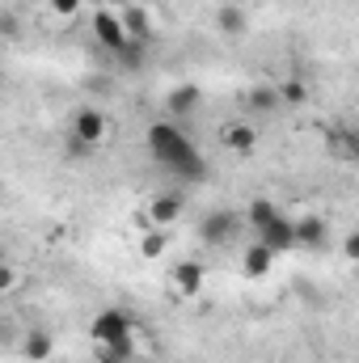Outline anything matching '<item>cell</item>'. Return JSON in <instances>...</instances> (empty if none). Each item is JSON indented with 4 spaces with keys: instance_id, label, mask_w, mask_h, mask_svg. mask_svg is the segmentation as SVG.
<instances>
[{
    "instance_id": "obj_1",
    "label": "cell",
    "mask_w": 359,
    "mask_h": 363,
    "mask_svg": "<svg viewBox=\"0 0 359 363\" xmlns=\"http://www.w3.org/2000/svg\"><path fill=\"white\" fill-rule=\"evenodd\" d=\"M148 152H153V161H157L170 178L194 182V178H203V174H207L203 152L194 148V140L182 131L174 118H161V123H153V127H148Z\"/></svg>"
},
{
    "instance_id": "obj_2",
    "label": "cell",
    "mask_w": 359,
    "mask_h": 363,
    "mask_svg": "<svg viewBox=\"0 0 359 363\" xmlns=\"http://www.w3.org/2000/svg\"><path fill=\"white\" fill-rule=\"evenodd\" d=\"M136 330V317L127 308H101L97 317L89 321V338L97 347H114V342H127Z\"/></svg>"
},
{
    "instance_id": "obj_3",
    "label": "cell",
    "mask_w": 359,
    "mask_h": 363,
    "mask_svg": "<svg viewBox=\"0 0 359 363\" xmlns=\"http://www.w3.org/2000/svg\"><path fill=\"white\" fill-rule=\"evenodd\" d=\"M237 224H241V216H237V211L216 207V211H207V216H203L199 237H203V245H228V241L237 237Z\"/></svg>"
},
{
    "instance_id": "obj_4",
    "label": "cell",
    "mask_w": 359,
    "mask_h": 363,
    "mask_svg": "<svg viewBox=\"0 0 359 363\" xmlns=\"http://www.w3.org/2000/svg\"><path fill=\"white\" fill-rule=\"evenodd\" d=\"M72 140H81L85 148H97L106 140V114L97 106H81L72 114Z\"/></svg>"
},
{
    "instance_id": "obj_5",
    "label": "cell",
    "mask_w": 359,
    "mask_h": 363,
    "mask_svg": "<svg viewBox=\"0 0 359 363\" xmlns=\"http://www.w3.org/2000/svg\"><path fill=\"white\" fill-rule=\"evenodd\" d=\"M93 34H97V43L114 55L123 43H127V26H123V13H110V9H97L93 13Z\"/></svg>"
},
{
    "instance_id": "obj_6",
    "label": "cell",
    "mask_w": 359,
    "mask_h": 363,
    "mask_svg": "<svg viewBox=\"0 0 359 363\" xmlns=\"http://www.w3.org/2000/svg\"><path fill=\"white\" fill-rule=\"evenodd\" d=\"M258 241H263L267 250H275V254H287V250H296V224L279 211L267 228H258Z\"/></svg>"
},
{
    "instance_id": "obj_7",
    "label": "cell",
    "mask_w": 359,
    "mask_h": 363,
    "mask_svg": "<svg viewBox=\"0 0 359 363\" xmlns=\"http://www.w3.org/2000/svg\"><path fill=\"white\" fill-rule=\"evenodd\" d=\"M170 283L178 287L182 296H199V291H203V283H207V267H203L199 258H186V262H178V267H174Z\"/></svg>"
},
{
    "instance_id": "obj_8",
    "label": "cell",
    "mask_w": 359,
    "mask_h": 363,
    "mask_svg": "<svg viewBox=\"0 0 359 363\" xmlns=\"http://www.w3.org/2000/svg\"><path fill=\"white\" fill-rule=\"evenodd\" d=\"M203 106V89L199 85H174L170 97H165V114L170 118H186V114H194Z\"/></svg>"
},
{
    "instance_id": "obj_9",
    "label": "cell",
    "mask_w": 359,
    "mask_h": 363,
    "mask_svg": "<svg viewBox=\"0 0 359 363\" xmlns=\"http://www.w3.org/2000/svg\"><path fill=\"white\" fill-rule=\"evenodd\" d=\"M178 216H182V194H157V199L148 203V211H144V220L157 224V228H170Z\"/></svg>"
},
{
    "instance_id": "obj_10",
    "label": "cell",
    "mask_w": 359,
    "mask_h": 363,
    "mask_svg": "<svg viewBox=\"0 0 359 363\" xmlns=\"http://www.w3.org/2000/svg\"><path fill=\"white\" fill-rule=\"evenodd\" d=\"M275 258H279L275 250H267L263 241H254V245H250V250L241 254V271L250 274V279H263V274H270V267H275Z\"/></svg>"
},
{
    "instance_id": "obj_11",
    "label": "cell",
    "mask_w": 359,
    "mask_h": 363,
    "mask_svg": "<svg viewBox=\"0 0 359 363\" xmlns=\"http://www.w3.org/2000/svg\"><path fill=\"white\" fill-rule=\"evenodd\" d=\"M220 140H224V148H233V152H254L258 131H254L250 123H224V127H220Z\"/></svg>"
},
{
    "instance_id": "obj_12",
    "label": "cell",
    "mask_w": 359,
    "mask_h": 363,
    "mask_svg": "<svg viewBox=\"0 0 359 363\" xmlns=\"http://www.w3.org/2000/svg\"><path fill=\"white\" fill-rule=\"evenodd\" d=\"M296 245H300V250H321V245H326V220H321V216L296 220Z\"/></svg>"
},
{
    "instance_id": "obj_13",
    "label": "cell",
    "mask_w": 359,
    "mask_h": 363,
    "mask_svg": "<svg viewBox=\"0 0 359 363\" xmlns=\"http://www.w3.org/2000/svg\"><path fill=\"white\" fill-rule=\"evenodd\" d=\"M123 26H127V38H136V43H153V21H148V13H144L140 4L123 9Z\"/></svg>"
},
{
    "instance_id": "obj_14",
    "label": "cell",
    "mask_w": 359,
    "mask_h": 363,
    "mask_svg": "<svg viewBox=\"0 0 359 363\" xmlns=\"http://www.w3.org/2000/svg\"><path fill=\"white\" fill-rule=\"evenodd\" d=\"M245 101H250L254 114H275V110L283 106V93H279V85H254Z\"/></svg>"
},
{
    "instance_id": "obj_15",
    "label": "cell",
    "mask_w": 359,
    "mask_h": 363,
    "mask_svg": "<svg viewBox=\"0 0 359 363\" xmlns=\"http://www.w3.org/2000/svg\"><path fill=\"white\" fill-rule=\"evenodd\" d=\"M114 60H118L127 72H140V68L148 64V43H136V38H127V43L114 51Z\"/></svg>"
},
{
    "instance_id": "obj_16",
    "label": "cell",
    "mask_w": 359,
    "mask_h": 363,
    "mask_svg": "<svg viewBox=\"0 0 359 363\" xmlns=\"http://www.w3.org/2000/svg\"><path fill=\"white\" fill-rule=\"evenodd\" d=\"M216 26H220L224 34H245V9H241V4H224V9L216 13Z\"/></svg>"
},
{
    "instance_id": "obj_17",
    "label": "cell",
    "mask_w": 359,
    "mask_h": 363,
    "mask_svg": "<svg viewBox=\"0 0 359 363\" xmlns=\"http://www.w3.org/2000/svg\"><path fill=\"white\" fill-rule=\"evenodd\" d=\"M275 216H279V207H275L270 199H254V203L245 207V220H250V228H254V233H258V228H267Z\"/></svg>"
},
{
    "instance_id": "obj_18",
    "label": "cell",
    "mask_w": 359,
    "mask_h": 363,
    "mask_svg": "<svg viewBox=\"0 0 359 363\" xmlns=\"http://www.w3.org/2000/svg\"><path fill=\"white\" fill-rule=\"evenodd\" d=\"M51 334H43V330H34L30 338H26V359H34V363H43V359H51Z\"/></svg>"
},
{
    "instance_id": "obj_19",
    "label": "cell",
    "mask_w": 359,
    "mask_h": 363,
    "mask_svg": "<svg viewBox=\"0 0 359 363\" xmlns=\"http://www.w3.org/2000/svg\"><path fill=\"white\" fill-rule=\"evenodd\" d=\"M279 93H283V106H304V101H309V85H304L300 77H287V81L279 85Z\"/></svg>"
},
{
    "instance_id": "obj_20",
    "label": "cell",
    "mask_w": 359,
    "mask_h": 363,
    "mask_svg": "<svg viewBox=\"0 0 359 363\" xmlns=\"http://www.w3.org/2000/svg\"><path fill=\"white\" fill-rule=\"evenodd\" d=\"M131 347H136L131 338L127 342H114V347H97V363H131V355H136Z\"/></svg>"
},
{
    "instance_id": "obj_21",
    "label": "cell",
    "mask_w": 359,
    "mask_h": 363,
    "mask_svg": "<svg viewBox=\"0 0 359 363\" xmlns=\"http://www.w3.org/2000/svg\"><path fill=\"white\" fill-rule=\"evenodd\" d=\"M334 152H338V157H347V161H359V127L334 135Z\"/></svg>"
},
{
    "instance_id": "obj_22",
    "label": "cell",
    "mask_w": 359,
    "mask_h": 363,
    "mask_svg": "<svg viewBox=\"0 0 359 363\" xmlns=\"http://www.w3.org/2000/svg\"><path fill=\"white\" fill-rule=\"evenodd\" d=\"M165 245H170V233H165V228H153V233L140 241V254H144V258H161Z\"/></svg>"
},
{
    "instance_id": "obj_23",
    "label": "cell",
    "mask_w": 359,
    "mask_h": 363,
    "mask_svg": "<svg viewBox=\"0 0 359 363\" xmlns=\"http://www.w3.org/2000/svg\"><path fill=\"white\" fill-rule=\"evenodd\" d=\"M17 279H21V274H17V267L4 258V262H0V291H13V287H17Z\"/></svg>"
},
{
    "instance_id": "obj_24",
    "label": "cell",
    "mask_w": 359,
    "mask_h": 363,
    "mask_svg": "<svg viewBox=\"0 0 359 363\" xmlns=\"http://www.w3.org/2000/svg\"><path fill=\"white\" fill-rule=\"evenodd\" d=\"M51 13L55 17H77L81 13V0H51Z\"/></svg>"
},
{
    "instance_id": "obj_25",
    "label": "cell",
    "mask_w": 359,
    "mask_h": 363,
    "mask_svg": "<svg viewBox=\"0 0 359 363\" xmlns=\"http://www.w3.org/2000/svg\"><path fill=\"white\" fill-rule=\"evenodd\" d=\"M343 254H347L351 262H359V228H355V233H347V241H343Z\"/></svg>"
},
{
    "instance_id": "obj_26",
    "label": "cell",
    "mask_w": 359,
    "mask_h": 363,
    "mask_svg": "<svg viewBox=\"0 0 359 363\" xmlns=\"http://www.w3.org/2000/svg\"><path fill=\"white\" fill-rule=\"evenodd\" d=\"M4 38H17V17L13 13H4Z\"/></svg>"
},
{
    "instance_id": "obj_27",
    "label": "cell",
    "mask_w": 359,
    "mask_h": 363,
    "mask_svg": "<svg viewBox=\"0 0 359 363\" xmlns=\"http://www.w3.org/2000/svg\"><path fill=\"white\" fill-rule=\"evenodd\" d=\"M114 4H123V9H131V4H140V0H114Z\"/></svg>"
}]
</instances>
